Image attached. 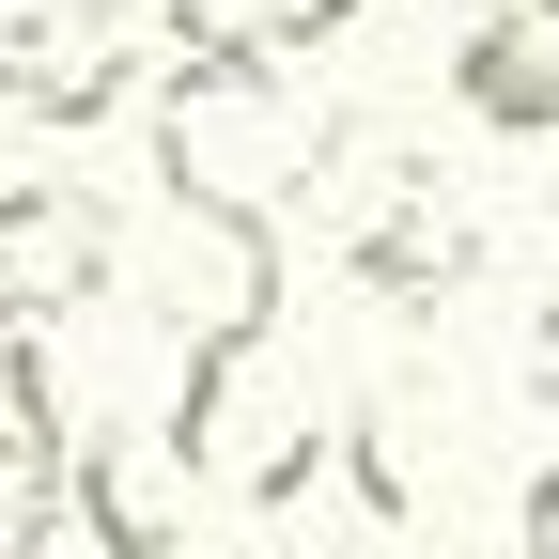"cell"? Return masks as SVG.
Listing matches in <instances>:
<instances>
[{
    "instance_id": "52a82bcc",
    "label": "cell",
    "mask_w": 559,
    "mask_h": 559,
    "mask_svg": "<svg viewBox=\"0 0 559 559\" xmlns=\"http://www.w3.org/2000/svg\"><path fill=\"white\" fill-rule=\"evenodd\" d=\"M47 544H62V451L0 436V559H47Z\"/></svg>"
},
{
    "instance_id": "7a4b0ae2",
    "label": "cell",
    "mask_w": 559,
    "mask_h": 559,
    "mask_svg": "<svg viewBox=\"0 0 559 559\" xmlns=\"http://www.w3.org/2000/svg\"><path fill=\"white\" fill-rule=\"evenodd\" d=\"M156 436L187 451L202 498H249V513L296 498L311 451H326V404H311V358L280 342V311H249V326H218V342H187V389H171Z\"/></svg>"
},
{
    "instance_id": "3957f363",
    "label": "cell",
    "mask_w": 559,
    "mask_h": 559,
    "mask_svg": "<svg viewBox=\"0 0 559 559\" xmlns=\"http://www.w3.org/2000/svg\"><path fill=\"white\" fill-rule=\"evenodd\" d=\"M109 264H124V234H109V202L94 187H62V171H32V187H0V342H62L94 296H109Z\"/></svg>"
},
{
    "instance_id": "277c9868",
    "label": "cell",
    "mask_w": 559,
    "mask_h": 559,
    "mask_svg": "<svg viewBox=\"0 0 559 559\" xmlns=\"http://www.w3.org/2000/svg\"><path fill=\"white\" fill-rule=\"evenodd\" d=\"M62 513L94 528V559H187L202 544V481L156 419H109V436L62 451Z\"/></svg>"
},
{
    "instance_id": "ba28073f",
    "label": "cell",
    "mask_w": 559,
    "mask_h": 559,
    "mask_svg": "<svg viewBox=\"0 0 559 559\" xmlns=\"http://www.w3.org/2000/svg\"><path fill=\"white\" fill-rule=\"evenodd\" d=\"M528 559H559V466L528 481Z\"/></svg>"
},
{
    "instance_id": "5b68a950",
    "label": "cell",
    "mask_w": 559,
    "mask_h": 559,
    "mask_svg": "<svg viewBox=\"0 0 559 559\" xmlns=\"http://www.w3.org/2000/svg\"><path fill=\"white\" fill-rule=\"evenodd\" d=\"M140 94V47H124V16L109 0H16L0 16V109H32V124H109Z\"/></svg>"
},
{
    "instance_id": "8992f818",
    "label": "cell",
    "mask_w": 559,
    "mask_h": 559,
    "mask_svg": "<svg viewBox=\"0 0 559 559\" xmlns=\"http://www.w3.org/2000/svg\"><path fill=\"white\" fill-rule=\"evenodd\" d=\"M451 109L481 140H559V0H481L451 32Z\"/></svg>"
},
{
    "instance_id": "6da1fadb",
    "label": "cell",
    "mask_w": 559,
    "mask_h": 559,
    "mask_svg": "<svg viewBox=\"0 0 559 559\" xmlns=\"http://www.w3.org/2000/svg\"><path fill=\"white\" fill-rule=\"evenodd\" d=\"M311 156H326V109L296 62H171V94H156L171 218H264L280 234V187H311Z\"/></svg>"
}]
</instances>
